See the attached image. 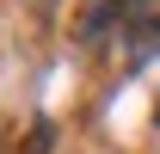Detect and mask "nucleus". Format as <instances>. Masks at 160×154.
<instances>
[{
	"instance_id": "obj_1",
	"label": "nucleus",
	"mask_w": 160,
	"mask_h": 154,
	"mask_svg": "<svg viewBox=\"0 0 160 154\" xmlns=\"http://www.w3.org/2000/svg\"><path fill=\"white\" fill-rule=\"evenodd\" d=\"M142 49H160V19L148 25V31H142Z\"/></svg>"
},
{
	"instance_id": "obj_2",
	"label": "nucleus",
	"mask_w": 160,
	"mask_h": 154,
	"mask_svg": "<svg viewBox=\"0 0 160 154\" xmlns=\"http://www.w3.org/2000/svg\"><path fill=\"white\" fill-rule=\"evenodd\" d=\"M154 123H160V105H154Z\"/></svg>"
}]
</instances>
